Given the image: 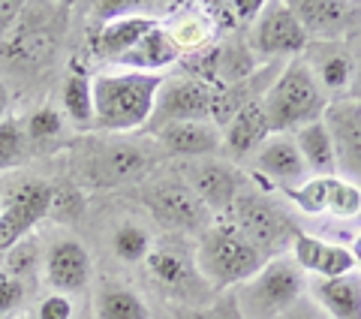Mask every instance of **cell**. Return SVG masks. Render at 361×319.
Here are the masks:
<instances>
[{
    "label": "cell",
    "mask_w": 361,
    "mask_h": 319,
    "mask_svg": "<svg viewBox=\"0 0 361 319\" xmlns=\"http://www.w3.org/2000/svg\"><path fill=\"white\" fill-rule=\"evenodd\" d=\"M90 85H94V124L90 127L99 133H133L151 124L163 78L121 70L90 78Z\"/></svg>",
    "instance_id": "1"
},
{
    "label": "cell",
    "mask_w": 361,
    "mask_h": 319,
    "mask_svg": "<svg viewBox=\"0 0 361 319\" xmlns=\"http://www.w3.org/2000/svg\"><path fill=\"white\" fill-rule=\"evenodd\" d=\"M193 259H196L199 277L205 280V287L214 289V292L238 289L241 283H247L268 262L223 217H217L205 232L199 235Z\"/></svg>",
    "instance_id": "2"
},
{
    "label": "cell",
    "mask_w": 361,
    "mask_h": 319,
    "mask_svg": "<svg viewBox=\"0 0 361 319\" xmlns=\"http://www.w3.org/2000/svg\"><path fill=\"white\" fill-rule=\"evenodd\" d=\"M329 97L316 85L304 58H292L262 94V109L271 133H295L304 124H313L325 115Z\"/></svg>",
    "instance_id": "3"
},
{
    "label": "cell",
    "mask_w": 361,
    "mask_h": 319,
    "mask_svg": "<svg viewBox=\"0 0 361 319\" xmlns=\"http://www.w3.org/2000/svg\"><path fill=\"white\" fill-rule=\"evenodd\" d=\"M304 277L307 275L292 262V256H274L232 292V301L241 319H280L301 295H307Z\"/></svg>",
    "instance_id": "4"
},
{
    "label": "cell",
    "mask_w": 361,
    "mask_h": 319,
    "mask_svg": "<svg viewBox=\"0 0 361 319\" xmlns=\"http://www.w3.org/2000/svg\"><path fill=\"white\" fill-rule=\"evenodd\" d=\"M226 223L250 247H256L265 259H274L277 253H283L286 247H292V238L298 232L292 229V223L286 220V214L277 208L274 202H268L259 193H241L235 205L226 211Z\"/></svg>",
    "instance_id": "5"
},
{
    "label": "cell",
    "mask_w": 361,
    "mask_h": 319,
    "mask_svg": "<svg viewBox=\"0 0 361 319\" xmlns=\"http://www.w3.org/2000/svg\"><path fill=\"white\" fill-rule=\"evenodd\" d=\"M145 205L151 208L154 220H160L172 232L202 235L217 220L184 181H160V184H154L145 193Z\"/></svg>",
    "instance_id": "6"
},
{
    "label": "cell",
    "mask_w": 361,
    "mask_h": 319,
    "mask_svg": "<svg viewBox=\"0 0 361 319\" xmlns=\"http://www.w3.org/2000/svg\"><path fill=\"white\" fill-rule=\"evenodd\" d=\"M310 37L292 16L289 4H265L250 30V52L256 58H301Z\"/></svg>",
    "instance_id": "7"
},
{
    "label": "cell",
    "mask_w": 361,
    "mask_h": 319,
    "mask_svg": "<svg viewBox=\"0 0 361 319\" xmlns=\"http://www.w3.org/2000/svg\"><path fill=\"white\" fill-rule=\"evenodd\" d=\"M54 187L45 181H25L13 190L0 211V253L13 250L18 241H25L30 229L51 211Z\"/></svg>",
    "instance_id": "8"
},
{
    "label": "cell",
    "mask_w": 361,
    "mask_h": 319,
    "mask_svg": "<svg viewBox=\"0 0 361 319\" xmlns=\"http://www.w3.org/2000/svg\"><path fill=\"white\" fill-rule=\"evenodd\" d=\"M178 121H211V85L196 76L163 78L154 102L151 127L160 130Z\"/></svg>",
    "instance_id": "9"
},
{
    "label": "cell",
    "mask_w": 361,
    "mask_h": 319,
    "mask_svg": "<svg viewBox=\"0 0 361 319\" xmlns=\"http://www.w3.org/2000/svg\"><path fill=\"white\" fill-rule=\"evenodd\" d=\"M145 262H148L151 277L160 283L169 295H175L180 301H193L202 289H208L205 280L199 277L193 250H187L184 244L166 241L160 247H151V253Z\"/></svg>",
    "instance_id": "10"
},
{
    "label": "cell",
    "mask_w": 361,
    "mask_h": 319,
    "mask_svg": "<svg viewBox=\"0 0 361 319\" xmlns=\"http://www.w3.org/2000/svg\"><path fill=\"white\" fill-rule=\"evenodd\" d=\"M184 184L196 193L214 217H226V211H229L235 205V199L244 193V175L232 163L202 160V163L187 169Z\"/></svg>",
    "instance_id": "11"
},
{
    "label": "cell",
    "mask_w": 361,
    "mask_h": 319,
    "mask_svg": "<svg viewBox=\"0 0 361 319\" xmlns=\"http://www.w3.org/2000/svg\"><path fill=\"white\" fill-rule=\"evenodd\" d=\"M151 169V154L145 145L135 142H115L106 145L90 157L87 178L94 187H123L133 181L145 178V172Z\"/></svg>",
    "instance_id": "12"
},
{
    "label": "cell",
    "mask_w": 361,
    "mask_h": 319,
    "mask_svg": "<svg viewBox=\"0 0 361 319\" xmlns=\"http://www.w3.org/2000/svg\"><path fill=\"white\" fill-rule=\"evenodd\" d=\"M289 9L304 33L316 37V42H341L361 21L358 6L341 4V0H298V4H289Z\"/></svg>",
    "instance_id": "13"
},
{
    "label": "cell",
    "mask_w": 361,
    "mask_h": 319,
    "mask_svg": "<svg viewBox=\"0 0 361 319\" xmlns=\"http://www.w3.org/2000/svg\"><path fill=\"white\" fill-rule=\"evenodd\" d=\"M292 262L304 275H313L319 280H341L355 271V259L349 253V247L307 232H298L292 238Z\"/></svg>",
    "instance_id": "14"
},
{
    "label": "cell",
    "mask_w": 361,
    "mask_h": 319,
    "mask_svg": "<svg viewBox=\"0 0 361 319\" xmlns=\"http://www.w3.org/2000/svg\"><path fill=\"white\" fill-rule=\"evenodd\" d=\"M325 127L331 133L337 169L361 175V100H334L325 106Z\"/></svg>",
    "instance_id": "15"
},
{
    "label": "cell",
    "mask_w": 361,
    "mask_h": 319,
    "mask_svg": "<svg viewBox=\"0 0 361 319\" xmlns=\"http://www.w3.org/2000/svg\"><path fill=\"white\" fill-rule=\"evenodd\" d=\"M253 160H256L259 175H265L268 181H274L277 187H283V193L304 184V181L310 178L307 166H304V160L295 148V139H292V133H271L268 139L259 145Z\"/></svg>",
    "instance_id": "16"
},
{
    "label": "cell",
    "mask_w": 361,
    "mask_h": 319,
    "mask_svg": "<svg viewBox=\"0 0 361 319\" xmlns=\"http://www.w3.org/2000/svg\"><path fill=\"white\" fill-rule=\"evenodd\" d=\"M163 151L172 157H214L223 151V130L214 121H178L157 130Z\"/></svg>",
    "instance_id": "17"
},
{
    "label": "cell",
    "mask_w": 361,
    "mask_h": 319,
    "mask_svg": "<svg viewBox=\"0 0 361 319\" xmlns=\"http://www.w3.org/2000/svg\"><path fill=\"white\" fill-rule=\"evenodd\" d=\"M90 280V253L87 250L66 238V241H58L49 256H45V283L61 292V295H73L78 289H85Z\"/></svg>",
    "instance_id": "18"
},
{
    "label": "cell",
    "mask_w": 361,
    "mask_h": 319,
    "mask_svg": "<svg viewBox=\"0 0 361 319\" xmlns=\"http://www.w3.org/2000/svg\"><path fill=\"white\" fill-rule=\"evenodd\" d=\"M301 58L310 66L316 85L322 88L325 97L341 94V90L353 85L355 61H353V54L343 49V42H310Z\"/></svg>",
    "instance_id": "19"
},
{
    "label": "cell",
    "mask_w": 361,
    "mask_h": 319,
    "mask_svg": "<svg viewBox=\"0 0 361 319\" xmlns=\"http://www.w3.org/2000/svg\"><path fill=\"white\" fill-rule=\"evenodd\" d=\"M271 136L265 109H262V97H253L250 102L235 112L232 121L223 127V151H229L235 160H244L259 151V145Z\"/></svg>",
    "instance_id": "20"
},
{
    "label": "cell",
    "mask_w": 361,
    "mask_h": 319,
    "mask_svg": "<svg viewBox=\"0 0 361 319\" xmlns=\"http://www.w3.org/2000/svg\"><path fill=\"white\" fill-rule=\"evenodd\" d=\"M180 61V52L178 45L172 42V37H169V30L163 25L151 28L145 37L133 45V49L123 54V58H118L115 64H121L123 70H133V73H148V76H160L166 66H172Z\"/></svg>",
    "instance_id": "21"
},
{
    "label": "cell",
    "mask_w": 361,
    "mask_h": 319,
    "mask_svg": "<svg viewBox=\"0 0 361 319\" xmlns=\"http://www.w3.org/2000/svg\"><path fill=\"white\" fill-rule=\"evenodd\" d=\"M157 25H160V21H157L154 16H139V13L118 16L115 21H106L103 30L97 33L94 52L99 54V58L118 61V58H123V54H127L151 28H157Z\"/></svg>",
    "instance_id": "22"
},
{
    "label": "cell",
    "mask_w": 361,
    "mask_h": 319,
    "mask_svg": "<svg viewBox=\"0 0 361 319\" xmlns=\"http://www.w3.org/2000/svg\"><path fill=\"white\" fill-rule=\"evenodd\" d=\"M292 139H295V148H298V154L310 175H337L334 142H331V133L322 118L313 124H304L301 130L292 133Z\"/></svg>",
    "instance_id": "23"
},
{
    "label": "cell",
    "mask_w": 361,
    "mask_h": 319,
    "mask_svg": "<svg viewBox=\"0 0 361 319\" xmlns=\"http://www.w3.org/2000/svg\"><path fill=\"white\" fill-rule=\"evenodd\" d=\"M94 313L97 319H151V311L142 295L118 280L99 283L94 295Z\"/></svg>",
    "instance_id": "24"
},
{
    "label": "cell",
    "mask_w": 361,
    "mask_h": 319,
    "mask_svg": "<svg viewBox=\"0 0 361 319\" xmlns=\"http://www.w3.org/2000/svg\"><path fill=\"white\" fill-rule=\"evenodd\" d=\"M313 299L331 319H361V280L355 275L341 280H319Z\"/></svg>",
    "instance_id": "25"
},
{
    "label": "cell",
    "mask_w": 361,
    "mask_h": 319,
    "mask_svg": "<svg viewBox=\"0 0 361 319\" xmlns=\"http://www.w3.org/2000/svg\"><path fill=\"white\" fill-rule=\"evenodd\" d=\"M262 6V0H214L202 6V13L208 16L214 30H235L241 25H253Z\"/></svg>",
    "instance_id": "26"
},
{
    "label": "cell",
    "mask_w": 361,
    "mask_h": 319,
    "mask_svg": "<svg viewBox=\"0 0 361 319\" xmlns=\"http://www.w3.org/2000/svg\"><path fill=\"white\" fill-rule=\"evenodd\" d=\"M166 30H169V37H172V42L178 45L180 54H193V52L208 49V42L214 40V33H217L205 13L180 16V18H175Z\"/></svg>",
    "instance_id": "27"
},
{
    "label": "cell",
    "mask_w": 361,
    "mask_h": 319,
    "mask_svg": "<svg viewBox=\"0 0 361 319\" xmlns=\"http://www.w3.org/2000/svg\"><path fill=\"white\" fill-rule=\"evenodd\" d=\"M63 109L78 127L94 124V85L85 73H73L63 85Z\"/></svg>",
    "instance_id": "28"
},
{
    "label": "cell",
    "mask_w": 361,
    "mask_h": 319,
    "mask_svg": "<svg viewBox=\"0 0 361 319\" xmlns=\"http://www.w3.org/2000/svg\"><path fill=\"white\" fill-rule=\"evenodd\" d=\"M151 235L142 229V226H133V223H123L118 226V232L111 235V250H115V256L121 262H130V265H135V262H145L151 253Z\"/></svg>",
    "instance_id": "29"
},
{
    "label": "cell",
    "mask_w": 361,
    "mask_h": 319,
    "mask_svg": "<svg viewBox=\"0 0 361 319\" xmlns=\"http://www.w3.org/2000/svg\"><path fill=\"white\" fill-rule=\"evenodd\" d=\"M325 214L331 217H341V220H353L361 214V187L355 181L341 178V175H331V184H329V208Z\"/></svg>",
    "instance_id": "30"
},
{
    "label": "cell",
    "mask_w": 361,
    "mask_h": 319,
    "mask_svg": "<svg viewBox=\"0 0 361 319\" xmlns=\"http://www.w3.org/2000/svg\"><path fill=\"white\" fill-rule=\"evenodd\" d=\"M329 184L331 175H310L304 184L286 190V196L301 214H325V208H329Z\"/></svg>",
    "instance_id": "31"
},
{
    "label": "cell",
    "mask_w": 361,
    "mask_h": 319,
    "mask_svg": "<svg viewBox=\"0 0 361 319\" xmlns=\"http://www.w3.org/2000/svg\"><path fill=\"white\" fill-rule=\"evenodd\" d=\"M21 142H25V136H21V124L16 118L0 121V169L13 166L16 160L21 157Z\"/></svg>",
    "instance_id": "32"
},
{
    "label": "cell",
    "mask_w": 361,
    "mask_h": 319,
    "mask_svg": "<svg viewBox=\"0 0 361 319\" xmlns=\"http://www.w3.org/2000/svg\"><path fill=\"white\" fill-rule=\"evenodd\" d=\"M58 133H61V115L54 109H39L30 115L27 136H33V139H51Z\"/></svg>",
    "instance_id": "33"
},
{
    "label": "cell",
    "mask_w": 361,
    "mask_h": 319,
    "mask_svg": "<svg viewBox=\"0 0 361 319\" xmlns=\"http://www.w3.org/2000/svg\"><path fill=\"white\" fill-rule=\"evenodd\" d=\"M37 319H73V301L70 295H61V292H51L39 301V311Z\"/></svg>",
    "instance_id": "34"
},
{
    "label": "cell",
    "mask_w": 361,
    "mask_h": 319,
    "mask_svg": "<svg viewBox=\"0 0 361 319\" xmlns=\"http://www.w3.org/2000/svg\"><path fill=\"white\" fill-rule=\"evenodd\" d=\"M25 299V287H21V280L9 277V275H0V319L6 313H13L16 307L21 304Z\"/></svg>",
    "instance_id": "35"
},
{
    "label": "cell",
    "mask_w": 361,
    "mask_h": 319,
    "mask_svg": "<svg viewBox=\"0 0 361 319\" xmlns=\"http://www.w3.org/2000/svg\"><path fill=\"white\" fill-rule=\"evenodd\" d=\"M280 319H331V316L325 313L319 304H316V299H310V295H301V299L292 304Z\"/></svg>",
    "instance_id": "36"
},
{
    "label": "cell",
    "mask_w": 361,
    "mask_h": 319,
    "mask_svg": "<svg viewBox=\"0 0 361 319\" xmlns=\"http://www.w3.org/2000/svg\"><path fill=\"white\" fill-rule=\"evenodd\" d=\"M214 319H241V313H238V307H235V301L229 299V301H223L217 311H214Z\"/></svg>",
    "instance_id": "37"
},
{
    "label": "cell",
    "mask_w": 361,
    "mask_h": 319,
    "mask_svg": "<svg viewBox=\"0 0 361 319\" xmlns=\"http://www.w3.org/2000/svg\"><path fill=\"white\" fill-rule=\"evenodd\" d=\"M349 253L355 259V268H361V232L353 238V244H349Z\"/></svg>",
    "instance_id": "38"
},
{
    "label": "cell",
    "mask_w": 361,
    "mask_h": 319,
    "mask_svg": "<svg viewBox=\"0 0 361 319\" xmlns=\"http://www.w3.org/2000/svg\"><path fill=\"white\" fill-rule=\"evenodd\" d=\"M6 106H9V94H6V88L0 85V121H4V115H6Z\"/></svg>",
    "instance_id": "39"
},
{
    "label": "cell",
    "mask_w": 361,
    "mask_h": 319,
    "mask_svg": "<svg viewBox=\"0 0 361 319\" xmlns=\"http://www.w3.org/2000/svg\"><path fill=\"white\" fill-rule=\"evenodd\" d=\"M180 319H214V313H208V311H190V313H184Z\"/></svg>",
    "instance_id": "40"
},
{
    "label": "cell",
    "mask_w": 361,
    "mask_h": 319,
    "mask_svg": "<svg viewBox=\"0 0 361 319\" xmlns=\"http://www.w3.org/2000/svg\"><path fill=\"white\" fill-rule=\"evenodd\" d=\"M353 85H355V88L361 90V61L355 64V73H353Z\"/></svg>",
    "instance_id": "41"
},
{
    "label": "cell",
    "mask_w": 361,
    "mask_h": 319,
    "mask_svg": "<svg viewBox=\"0 0 361 319\" xmlns=\"http://www.w3.org/2000/svg\"><path fill=\"white\" fill-rule=\"evenodd\" d=\"M0 211H4V202H0Z\"/></svg>",
    "instance_id": "42"
}]
</instances>
